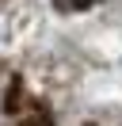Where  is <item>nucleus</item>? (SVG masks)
Instances as JSON below:
<instances>
[]
</instances>
